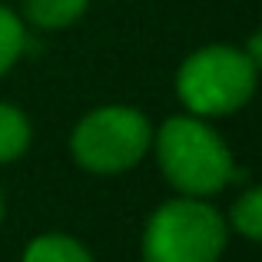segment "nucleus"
Returning a JSON list of instances; mask_svg holds the SVG:
<instances>
[{
	"label": "nucleus",
	"instance_id": "f257e3e1",
	"mask_svg": "<svg viewBox=\"0 0 262 262\" xmlns=\"http://www.w3.org/2000/svg\"><path fill=\"white\" fill-rule=\"evenodd\" d=\"M156 156L183 196H212L236 179L229 146L199 116H169L156 133Z\"/></svg>",
	"mask_w": 262,
	"mask_h": 262
},
{
	"label": "nucleus",
	"instance_id": "f03ea898",
	"mask_svg": "<svg viewBox=\"0 0 262 262\" xmlns=\"http://www.w3.org/2000/svg\"><path fill=\"white\" fill-rule=\"evenodd\" d=\"M259 63L239 47L212 43L183 60L176 93L196 116H226L243 110L256 93Z\"/></svg>",
	"mask_w": 262,
	"mask_h": 262
},
{
	"label": "nucleus",
	"instance_id": "7ed1b4c3",
	"mask_svg": "<svg viewBox=\"0 0 262 262\" xmlns=\"http://www.w3.org/2000/svg\"><path fill=\"white\" fill-rule=\"evenodd\" d=\"M226 219L199 196H179L149 216L143 262H219L226 249Z\"/></svg>",
	"mask_w": 262,
	"mask_h": 262
},
{
	"label": "nucleus",
	"instance_id": "20e7f679",
	"mask_svg": "<svg viewBox=\"0 0 262 262\" xmlns=\"http://www.w3.org/2000/svg\"><path fill=\"white\" fill-rule=\"evenodd\" d=\"M153 146V126L140 110L100 106L77 123L70 153L90 173H123L133 169Z\"/></svg>",
	"mask_w": 262,
	"mask_h": 262
},
{
	"label": "nucleus",
	"instance_id": "39448f33",
	"mask_svg": "<svg viewBox=\"0 0 262 262\" xmlns=\"http://www.w3.org/2000/svg\"><path fill=\"white\" fill-rule=\"evenodd\" d=\"M90 0H27V20L40 30H63L83 17Z\"/></svg>",
	"mask_w": 262,
	"mask_h": 262
},
{
	"label": "nucleus",
	"instance_id": "423d86ee",
	"mask_svg": "<svg viewBox=\"0 0 262 262\" xmlns=\"http://www.w3.org/2000/svg\"><path fill=\"white\" fill-rule=\"evenodd\" d=\"M24 262H93V256L70 236L60 232H47L37 236L24 252Z\"/></svg>",
	"mask_w": 262,
	"mask_h": 262
},
{
	"label": "nucleus",
	"instance_id": "0eeeda50",
	"mask_svg": "<svg viewBox=\"0 0 262 262\" xmlns=\"http://www.w3.org/2000/svg\"><path fill=\"white\" fill-rule=\"evenodd\" d=\"M30 146V120L10 103H0V163H13Z\"/></svg>",
	"mask_w": 262,
	"mask_h": 262
},
{
	"label": "nucleus",
	"instance_id": "6e6552de",
	"mask_svg": "<svg viewBox=\"0 0 262 262\" xmlns=\"http://www.w3.org/2000/svg\"><path fill=\"white\" fill-rule=\"evenodd\" d=\"M24 43H27V33H24L20 17L10 10V7L0 4V77H4V73L20 60Z\"/></svg>",
	"mask_w": 262,
	"mask_h": 262
},
{
	"label": "nucleus",
	"instance_id": "1a4fd4ad",
	"mask_svg": "<svg viewBox=\"0 0 262 262\" xmlns=\"http://www.w3.org/2000/svg\"><path fill=\"white\" fill-rule=\"evenodd\" d=\"M232 226H236V232L239 236H246V239H256L262 236V192L259 189H249V192H243V196L236 199V206H232Z\"/></svg>",
	"mask_w": 262,
	"mask_h": 262
},
{
	"label": "nucleus",
	"instance_id": "9d476101",
	"mask_svg": "<svg viewBox=\"0 0 262 262\" xmlns=\"http://www.w3.org/2000/svg\"><path fill=\"white\" fill-rule=\"evenodd\" d=\"M0 219H4V196H0Z\"/></svg>",
	"mask_w": 262,
	"mask_h": 262
}]
</instances>
